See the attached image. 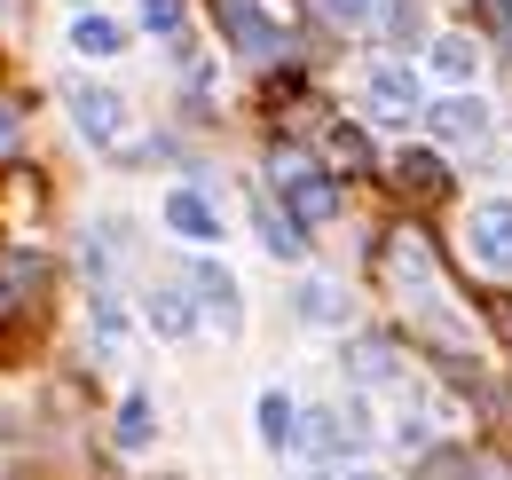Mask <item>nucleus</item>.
<instances>
[{"label":"nucleus","mask_w":512,"mask_h":480,"mask_svg":"<svg viewBox=\"0 0 512 480\" xmlns=\"http://www.w3.org/2000/svg\"><path fill=\"white\" fill-rule=\"evenodd\" d=\"M308 449H316L323 465H355L363 449H371V410L363 402H331L308 418Z\"/></svg>","instance_id":"nucleus-1"},{"label":"nucleus","mask_w":512,"mask_h":480,"mask_svg":"<svg viewBox=\"0 0 512 480\" xmlns=\"http://www.w3.org/2000/svg\"><path fill=\"white\" fill-rule=\"evenodd\" d=\"M276 197H284L308 229L339 221V181L323 174V166H308V158H276Z\"/></svg>","instance_id":"nucleus-2"},{"label":"nucleus","mask_w":512,"mask_h":480,"mask_svg":"<svg viewBox=\"0 0 512 480\" xmlns=\"http://www.w3.org/2000/svg\"><path fill=\"white\" fill-rule=\"evenodd\" d=\"M363 103H371V119H379V126L426 119V87H418V71H410V63H371V79H363Z\"/></svg>","instance_id":"nucleus-3"},{"label":"nucleus","mask_w":512,"mask_h":480,"mask_svg":"<svg viewBox=\"0 0 512 480\" xmlns=\"http://www.w3.org/2000/svg\"><path fill=\"white\" fill-rule=\"evenodd\" d=\"M465 252H473V268L512 276V205H505V197H489V205L465 213Z\"/></svg>","instance_id":"nucleus-4"},{"label":"nucleus","mask_w":512,"mask_h":480,"mask_svg":"<svg viewBox=\"0 0 512 480\" xmlns=\"http://www.w3.org/2000/svg\"><path fill=\"white\" fill-rule=\"evenodd\" d=\"M64 111H71V126H79L95 150H111V142L127 134V103H119L111 87H87V79H71V87H64Z\"/></svg>","instance_id":"nucleus-5"},{"label":"nucleus","mask_w":512,"mask_h":480,"mask_svg":"<svg viewBox=\"0 0 512 480\" xmlns=\"http://www.w3.org/2000/svg\"><path fill=\"white\" fill-rule=\"evenodd\" d=\"M426 126H434V142H449V150H481L489 126H497V111H489L481 95H449V103L426 111Z\"/></svg>","instance_id":"nucleus-6"},{"label":"nucleus","mask_w":512,"mask_h":480,"mask_svg":"<svg viewBox=\"0 0 512 480\" xmlns=\"http://www.w3.org/2000/svg\"><path fill=\"white\" fill-rule=\"evenodd\" d=\"M221 40H229L237 56H253V63H268L276 48H284V32L268 24V8H260V0H221Z\"/></svg>","instance_id":"nucleus-7"},{"label":"nucleus","mask_w":512,"mask_h":480,"mask_svg":"<svg viewBox=\"0 0 512 480\" xmlns=\"http://www.w3.org/2000/svg\"><path fill=\"white\" fill-rule=\"evenodd\" d=\"M253 425H260V449H276V457H284V449H308V418H300V402H292L284 386H268L253 402Z\"/></svg>","instance_id":"nucleus-8"},{"label":"nucleus","mask_w":512,"mask_h":480,"mask_svg":"<svg viewBox=\"0 0 512 480\" xmlns=\"http://www.w3.org/2000/svg\"><path fill=\"white\" fill-rule=\"evenodd\" d=\"M190 284H197V307H205V315H213V323L237 339V331H245V292H237V276H229L221 260H197Z\"/></svg>","instance_id":"nucleus-9"},{"label":"nucleus","mask_w":512,"mask_h":480,"mask_svg":"<svg viewBox=\"0 0 512 480\" xmlns=\"http://www.w3.org/2000/svg\"><path fill=\"white\" fill-rule=\"evenodd\" d=\"M197 315H205V307H197V284H158V292L142 300V323H150L158 339H190Z\"/></svg>","instance_id":"nucleus-10"},{"label":"nucleus","mask_w":512,"mask_h":480,"mask_svg":"<svg viewBox=\"0 0 512 480\" xmlns=\"http://www.w3.org/2000/svg\"><path fill=\"white\" fill-rule=\"evenodd\" d=\"M166 229L190 237V244H221V205L197 197V189H174V197H166Z\"/></svg>","instance_id":"nucleus-11"},{"label":"nucleus","mask_w":512,"mask_h":480,"mask_svg":"<svg viewBox=\"0 0 512 480\" xmlns=\"http://www.w3.org/2000/svg\"><path fill=\"white\" fill-rule=\"evenodd\" d=\"M253 229H260V252H268V260H300V252H308V221H300L292 205H260Z\"/></svg>","instance_id":"nucleus-12"},{"label":"nucleus","mask_w":512,"mask_h":480,"mask_svg":"<svg viewBox=\"0 0 512 480\" xmlns=\"http://www.w3.org/2000/svg\"><path fill=\"white\" fill-rule=\"evenodd\" d=\"M386 268H394V284L410 292V300H434V252H426V237H394V252H386Z\"/></svg>","instance_id":"nucleus-13"},{"label":"nucleus","mask_w":512,"mask_h":480,"mask_svg":"<svg viewBox=\"0 0 512 480\" xmlns=\"http://www.w3.org/2000/svg\"><path fill=\"white\" fill-rule=\"evenodd\" d=\"M347 370H355V386H394V378H402V355H394L386 339H355Z\"/></svg>","instance_id":"nucleus-14"},{"label":"nucleus","mask_w":512,"mask_h":480,"mask_svg":"<svg viewBox=\"0 0 512 480\" xmlns=\"http://www.w3.org/2000/svg\"><path fill=\"white\" fill-rule=\"evenodd\" d=\"M150 441H158V402H150V394H127V402H119V449L142 457Z\"/></svg>","instance_id":"nucleus-15"},{"label":"nucleus","mask_w":512,"mask_h":480,"mask_svg":"<svg viewBox=\"0 0 512 480\" xmlns=\"http://www.w3.org/2000/svg\"><path fill=\"white\" fill-rule=\"evenodd\" d=\"M434 71H442L449 87H465V79L481 71V48H473L465 32H442V40H434Z\"/></svg>","instance_id":"nucleus-16"},{"label":"nucleus","mask_w":512,"mask_h":480,"mask_svg":"<svg viewBox=\"0 0 512 480\" xmlns=\"http://www.w3.org/2000/svg\"><path fill=\"white\" fill-rule=\"evenodd\" d=\"M119 48H127V32L111 16H79L71 24V56H119Z\"/></svg>","instance_id":"nucleus-17"},{"label":"nucleus","mask_w":512,"mask_h":480,"mask_svg":"<svg viewBox=\"0 0 512 480\" xmlns=\"http://www.w3.org/2000/svg\"><path fill=\"white\" fill-rule=\"evenodd\" d=\"M300 315H308V323H347V292H339L331 276H308V284H300Z\"/></svg>","instance_id":"nucleus-18"},{"label":"nucleus","mask_w":512,"mask_h":480,"mask_svg":"<svg viewBox=\"0 0 512 480\" xmlns=\"http://www.w3.org/2000/svg\"><path fill=\"white\" fill-rule=\"evenodd\" d=\"M95 347L103 355L127 347V307H119V292H95Z\"/></svg>","instance_id":"nucleus-19"},{"label":"nucleus","mask_w":512,"mask_h":480,"mask_svg":"<svg viewBox=\"0 0 512 480\" xmlns=\"http://www.w3.org/2000/svg\"><path fill=\"white\" fill-rule=\"evenodd\" d=\"M418 480H473V457H465V449H426Z\"/></svg>","instance_id":"nucleus-20"},{"label":"nucleus","mask_w":512,"mask_h":480,"mask_svg":"<svg viewBox=\"0 0 512 480\" xmlns=\"http://www.w3.org/2000/svg\"><path fill=\"white\" fill-rule=\"evenodd\" d=\"M402 181L410 189H442V158L434 150H402Z\"/></svg>","instance_id":"nucleus-21"},{"label":"nucleus","mask_w":512,"mask_h":480,"mask_svg":"<svg viewBox=\"0 0 512 480\" xmlns=\"http://www.w3.org/2000/svg\"><path fill=\"white\" fill-rule=\"evenodd\" d=\"M142 24H150V32H174V24H182V0H142Z\"/></svg>","instance_id":"nucleus-22"},{"label":"nucleus","mask_w":512,"mask_h":480,"mask_svg":"<svg viewBox=\"0 0 512 480\" xmlns=\"http://www.w3.org/2000/svg\"><path fill=\"white\" fill-rule=\"evenodd\" d=\"M379 8H386V0H331L339 24H379Z\"/></svg>","instance_id":"nucleus-23"},{"label":"nucleus","mask_w":512,"mask_h":480,"mask_svg":"<svg viewBox=\"0 0 512 480\" xmlns=\"http://www.w3.org/2000/svg\"><path fill=\"white\" fill-rule=\"evenodd\" d=\"M481 16L497 24V40H505V48H512V0H481Z\"/></svg>","instance_id":"nucleus-24"},{"label":"nucleus","mask_w":512,"mask_h":480,"mask_svg":"<svg viewBox=\"0 0 512 480\" xmlns=\"http://www.w3.org/2000/svg\"><path fill=\"white\" fill-rule=\"evenodd\" d=\"M339 158H347V166H371V142H363V134H347V126H339Z\"/></svg>","instance_id":"nucleus-25"},{"label":"nucleus","mask_w":512,"mask_h":480,"mask_svg":"<svg viewBox=\"0 0 512 480\" xmlns=\"http://www.w3.org/2000/svg\"><path fill=\"white\" fill-rule=\"evenodd\" d=\"M8 134H16V126H8V111H0V150H8Z\"/></svg>","instance_id":"nucleus-26"},{"label":"nucleus","mask_w":512,"mask_h":480,"mask_svg":"<svg viewBox=\"0 0 512 480\" xmlns=\"http://www.w3.org/2000/svg\"><path fill=\"white\" fill-rule=\"evenodd\" d=\"M339 480H379V473H363V465H355V473H339Z\"/></svg>","instance_id":"nucleus-27"}]
</instances>
